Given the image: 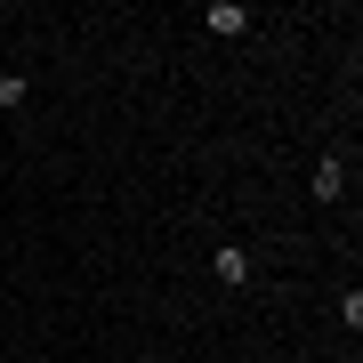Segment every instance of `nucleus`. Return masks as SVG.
<instances>
[{
    "label": "nucleus",
    "instance_id": "obj_3",
    "mask_svg": "<svg viewBox=\"0 0 363 363\" xmlns=\"http://www.w3.org/2000/svg\"><path fill=\"white\" fill-rule=\"evenodd\" d=\"M339 186H347V169H339V162H315V202H339Z\"/></svg>",
    "mask_w": 363,
    "mask_h": 363
},
{
    "label": "nucleus",
    "instance_id": "obj_4",
    "mask_svg": "<svg viewBox=\"0 0 363 363\" xmlns=\"http://www.w3.org/2000/svg\"><path fill=\"white\" fill-rule=\"evenodd\" d=\"M0 105H9V113L25 105V73H0Z\"/></svg>",
    "mask_w": 363,
    "mask_h": 363
},
{
    "label": "nucleus",
    "instance_id": "obj_1",
    "mask_svg": "<svg viewBox=\"0 0 363 363\" xmlns=\"http://www.w3.org/2000/svg\"><path fill=\"white\" fill-rule=\"evenodd\" d=\"M218 283H234V291L250 283V250L242 242H218Z\"/></svg>",
    "mask_w": 363,
    "mask_h": 363
},
{
    "label": "nucleus",
    "instance_id": "obj_2",
    "mask_svg": "<svg viewBox=\"0 0 363 363\" xmlns=\"http://www.w3.org/2000/svg\"><path fill=\"white\" fill-rule=\"evenodd\" d=\"M210 33H218V40L250 33V9H234V0H218V9H210Z\"/></svg>",
    "mask_w": 363,
    "mask_h": 363
}]
</instances>
